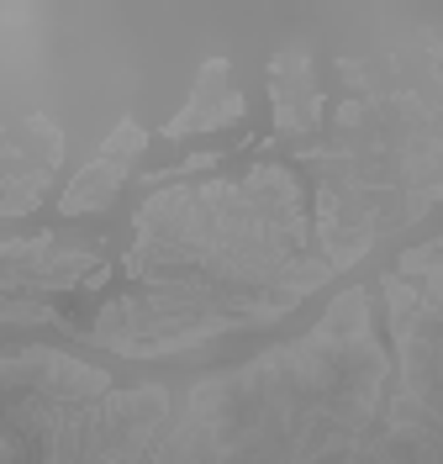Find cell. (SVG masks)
<instances>
[{
    "label": "cell",
    "mask_w": 443,
    "mask_h": 464,
    "mask_svg": "<svg viewBox=\"0 0 443 464\" xmlns=\"http://www.w3.org/2000/svg\"><path fill=\"white\" fill-rule=\"evenodd\" d=\"M243 116H248V101L233 85V74H227V58H207L201 74H196V85H190V101L179 106V116H169L164 138L185 143L196 132H222V127H233Z\"/></svg>",
    "instance_id": "5"
},
{
    "label": "cell",
    "mask_w": 443,
    "mask_h": 464,
    "mask_svg": "<svg viewBox=\"0 0 443 464\" xmlns=\"http://www.w3.org/2000/svg\"><path fill=\"white\" fill-rule=\"evenodd\" d=\"M269 101H274V127L280 132H312L323 121L317 74H312V58L301 48L269 58Z\"/></svg>",
    "instance_id": "6"
},
{
    "label": "cell",
    "mask_w": 443,
    "mask_h": 464,
    "mask_svg": "<svg viewBox=\"0 0 443 464\" xmlns=\"http://www.w3.org/2000/svg\"><path fill=\"white\" fill-rule=\"evenodd\" d=\"M63 164V132L48 116L0 121V217H27L48 196Z\"/></svg>",
    "instance_id": "2"
},
{
    "label": "cell",
    "mask_w": 443,
    "mask_h": 464,
    "mask_svg": "<svg viewBox=\"0 0 443 464\" xmlns=\"http://www.w3.org/2000/svg\"><path fill=\"white\" fill-rule=\"evenodd\" d=\"M106 285V259L95 248H69L59 237H22L0 243V295L37 301L43 290Z\"/></svg>",
    "instance_id": "3"
},
{
    "label": "cell",
    "mask_w": 443,
    "mask_h": 464,
    "mask_svg": "<svg viewBox=\"0 0 443 464\" xmlns=\"http://www.w3.org/2000/svg\"><path fill=\"white\" fill-rule=\"evenodd\" d=\"M143 148H148L143 127H138L132 116H127V121H117V132L101 143V153H95L85 169L63 185L59 211H63V217H90V211H106V206L121 196V185H127V174H132V164H138V153H143Z\"/></svg>",
    "instance_id": "4"
},
{
    "label": "cell",
    "mask_w": 443,
    "mask_h": 464,
    "mask_svg": "<svg viewBox=\"0 0 443 464\" xmlns=\"http://www.w3.org/2000/svg\"><path fill=\"white\" fill-rule=\"evenodd\" d=\"M327 275L332 264L306 254V201L295 174L259 164L243 179L153 196L127 248L132 290L106 301L80 333L127 359H159L285 317Z\"/></svg>",
    "instance_id": "1"
}]
</instances>
